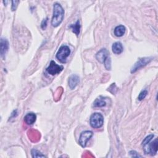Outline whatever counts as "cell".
Returning a JSON list of instances; mask_svg holds the SVG:
<instances>
[{"label": "cell", "instance_id": "6da1fadb", "mask_svg": "<svg viewBox=\"0 0 158 158\" xmlns=\"http://www.w3.org/2000/svg\"><path fill=\"white\" fill-rule=\"evenodd\" d=\"M154 135H149L147 136L142 142L143 149L145 154L154 155L157 153L158 148L157 139H155L154 141H151L153 139Z\"/></svg>", "mask_w": 158, "mask_h": 158}, {"label": "cell", "instance_id": "7a4b0ae2", "mask_svg": "<svg viewBox=\"0 0 158 158\" xmlns=\"http://www.w3.org/2000/svg\"><path fill=\"white\" fill-rule=\"evenodd\" d=\"M64 17V11L59 3H55L54 5L53 16L51 21V25L55 27H58L62 22Z\"/></svg>", "mask_w": 158, "mask_h": 158}, {"label": "cell", "instance_id": "3957f363", "mask_svg": "<svg viewBox=\"0 0 158 158\" xmlns=\"http://www.w3.org/2000/svg\"><path fill=\"white\" fill-rule=\"evenodd\" d=\"M104 123L103 116L100 113H94L93 114L90 119V126L94 129H99L101 128Z\"/></svg>", "mask_w": 158, "mask_h": 158}, {"label": "cell", "instance_id": "277c9868", "mask_svg": "<svg viewBox=\"0 0 158 158\" xmlns=\"http://www.w3.org/2000/svg\"><path fill=\"white\" fill-rule=\"evenodd\" d=\"M70 54V50L69 47L62 45L59 49L57 54L56 58L62 63H66L68 56Z\"/></svg>", "mask_w": 158, "mask_h": 158}, {"label": "cell", "instance_id": "5b68a950", "mask_svg": "<svg viewBox=\"0 0 158 158\" xmlns=\"http://www.w3.org/2000/svg\"><path fill=\"white\" fill-rule=\"evenodd\" d=\"M64 67L62 66L58 65L55 61H51L49 66L47 68V71L49 74L51 75H55L61 73Z\"/></svg>", "mask_w": 158, "mask_h": 158}, {"label": "cell", "instance_id": "8992f818", "mask_svg": "<svg viewBox=\"0 0 158 158\" xmlns=\"http://www.w3.org/2000/svg\"><path fill=\"white\" fill-rule=\"evenodd\" d=\"M152 61L151 58H142L138 59V61L134 64L131 69V73H135L140 68H142L149 64Z\"/></svg>", "mask_w": 158, "mask_h": 158}, {"label": "cell", "instance_id": "52a82bcc", "mask_svg": "<svg viewBox=\"0 0 158 158\" xmlns=\"http://www.w3.org/2000/svg\"><path fill=\"white\" fill-rule=\"evenodd\" d=\"M93 136V132L92 131H85L82 132L81 134L80 138H79V144L83 148H85L87 146V143L88 141Z\"/></svg>", "mask_w": 158, "mask_h": 158}, {"label": "cell", "instance_id": "ba28073f", "mask_svg": "<svg viewBox=\"0 0 158 158\" xmlns=\"http://www.w3.org/2000/svg\"><path fill=\"white\" fill-rule=\"evenodd\" d=\"M0 48H1V56L3 59L5 58L6 55L9 49V43L6 39L2 38L1 41H0Z\"/></svg>", "mask_w": 158, "mask_h": 158}, {"label": "cell", "instance_id": "9c48e42d", "mask_svg": "<svg viewBox=\"0 0 158 158\" xmlns=\"http://www.w3.org/2000/svg\"><path fill=\"white\" fill-rule=\"evenodd\" d=\"M109 53L106 49H101L96 55V58L100 63H104L106 59L109 56Z\"/></svg>", "mask_w": 158, "mask_h": 158}, {"label": "cell", "instance_id": "30bf717a", "mask_svg": "<svg viewBox=\"0 0 158 158\" xmlns=\"http://www.w3.org/2000/svg\"><path fill=\"white\" fill-rule=\"evenodd\" d=\"M79 82H80V79H79V77L78 75L75 74H73L71 76H70L68 83L70 89L73 90L78 85Z\"/></svg>", "mask_w": 158, "mask_h": 158}, {"label": "cell", "instance_id": "8fae6325", "mask_svg": "<svg viewBox=\"0 0 158 158\" xmlns=\"http://www.w3.org/2000/svg\"><path fill=\"white\" fill-rule=\"evenodd\" d=\"M112 52L115 55L121 54L124 50L122 44L119 42L114 43L112 46Z\"/></svg>", "mask_w": 158, "mask_h": 158}, {"label": "cell", "instance_id": "7c38bea8", "mask_svg": "<svg viewBox=\"0 0 158 158\" xmlns=\"http://www.w3.org/2000/svg\"><path fill=\"white\" fill-rule=\"evenodd\" d=\"M36 115L35 114L30 112L24 117V121L27 125H32L36 121Z\"/></svg>", "mask_w": 158, "mask_h": 158}, {"label": "cell", "instance_id": "4fadbf2b", "mask_svg": "<svg viewBox=\"0 0 158 158\" xmlns=\"http://www.w3.org/2000/svg\"><path fill=\"white\" fill-rule=\"evenodd\" d=\"M126 31V28L124 25H118L114 29V35L117 37L122 36Z\"/></svg>", "mask_w": 158, "mask_h": 158}, {"label": "cell", "instance_id": "5bb4252c", "mask_svg": "<svg viewBox=\"0 0 158 158\" xmlns=\"http://www.w3.org/2000/svg\"><path fill=\"white\" fill-rule=\"evenodd\" d=\"M106 105V102L105 99L102 97L100 96L97 99L95 100V101L93 103V106L94 107H104Z\"/></svg>", "mask_w": 158, "mask_h": 158}, {"label": "cell", "instance_id": "9a60e30c", "mask_svg": "<svg viewBox=\"0 0 158 158\" xmlns=\"http://www.w3.org/2000/svg\"><path fill=\"white\" fill-rule=\"evenodd\" d=\"M81 27V26L80 21H77L75 24H72L70 25V28H72L73 33H74L77 36H78L79 34H80Z\"/></svg>", "mask_w": 158, "mask_h": 158}, {"label": "cell", "instance_id": "2e32d148", "mask_svg": "<svg viewBox=\"0 0 158 158\" xmlns=\"http://www.w3.org/2000/svg\"><path fill=\"white\" fill-rule=\"evenodd\" d=\"M31 153L33 157H45V155H43L42 152H40L39 151L35 149H32Z\"/></svg>", "mask_w": 158, "mask_h": 158}, {"label": "cell", "instance_id": "e0dca14e", "mask_svg": "<svg viewBox=\"0 0 158 158\" xmlns=\"http://www.w3.org/2000/svg\"><path fill=\"white\" fill-rule=\"evenodd\" d=\"M104 64L105 66V67L107 70H111V58L109 56L106 61L104 62Z\"/></svg>", "mask_w": 158, "mask_h": 158}, {"label": "cell", "instance_id": "ac0fdd59", "mask_svg": "<svg viewBox=\"0 0 158 158\" xmlns=\"http://www.w3.org/2000/svg\"><path fill=\"white\" fill-rule=\"evenodd\" d=\"M147 94H148L147 90H143V91L141 92L139 94V96H138V100L139 101L143 100V99L145 98V97L146 96Z\"/></svg>", "mask_w": 158, "mask_h": 158}, {"label": "cell", "instance_id": "d6986e66", "mask_svg": "<svg viewBox=\"0 0 158 158\" xmlns=\"http://www.w3.org/2000/svg\"><path fill=\"white\" fill-rule=\"evenodd\" d=\"M129 154L134 157H141L142 156L141 155H140L137 152H136L135 151H131L129 152Z\"/></svg>", "mask_w": 158, "mask_h": 158}, {"label": "cell", "instance_id": "ffe728a7", "mask_svg": "<svg viewBox=\"0 0 158 158\" xmlns=\"http://www.w3.org/2000/svg\"><path fill=\"white\" fill-rule=\"evenodd\" d=\"M19 2H20L19 1H13L12 2V8H11V9H12V10L13 11H16V9H17L18 4L19 3Z\"/></svg>", "mask_w": 158, "mask_h": 158}, {"label": "cell", "instance_id": "44dd1931", "mask_svg": "<svg viewBox=\"0 0 158 158\" xmlns=\"http://www.w3.org/2000/svg\"><path fill=\"white\" fill-rule=\"evenodd\" d=\"M47 21H48L47 19H44L43 21L42 22V28L43 29H45L46 28L47 25Z\"/></svg>", "mask_w": 158, "mask_h": 158}]
</instances>
